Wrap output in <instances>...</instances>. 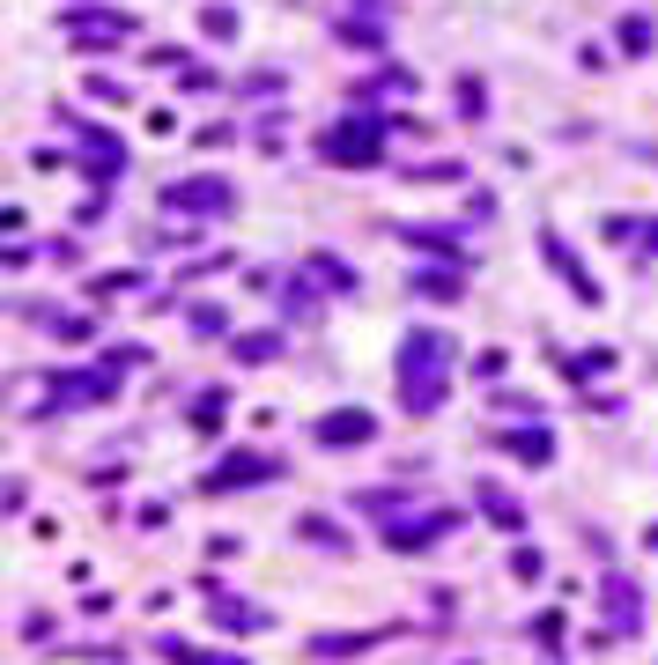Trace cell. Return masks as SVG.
Wrapping results in <instances>:
<instances>
[{
	"mask_svg": "<svg viewBox=\"0 0 658 665\" xmlns=\"http://www.w3.org/2000/svg\"><path fill=\"white\" fill-rule=\"evenodd\" d=\"M400 399L407 414H437L451 399V340L437 326H415L400 340Z\"/></svg>",
	"mask_w": 658,
	"mask_h": 665,
	"instance_id": "1",
	"label": "cell"
},
{
	"mask_svg": "<svg viewBox=\"0 0 658 665\" xmlns=\"http://www.w3.org/2000/svg\"><path fill=\"white\" fill-rule=\"evenodd\" d=\"M163 207H171V215H230L237 185L230 178H171L163 185Z\"/></svg>",
	"mask_w": 658,
	"mask_h": 665,
	"instance_id": "2",
	"label": "cell"
},
{
	"mask_svg": "<svg viewBox=\"0 0 658 665\" xmlns=\"http://www.w3.org/2000/svg\"><path fill=\"white\" fill-rule=\"evenodd\" d=\"M318 148H326V163H341V170H363V163H378V148H385V126H378V119H348V126H333Z\"/></svg>",
	"mask_w": 658,
	"mask_h": 665,
	"instance_id": "3",
	"label": "cell"
},
{
	"mask_svg": "<svg viewBox=\"0 0 658 665\" xmlns=\"http://www.w3.org/2000/svg\"><path fill=\"white\" fill-rule=\"evenodd\" d=\"M67 37L82 52H111V45H126V37H134V23H126V15H104V8H74L67 15Z\"/></svg>",
	"mask_w": 658,
	"mask_h": 665,
	"instance_id": "4",
	"label": "cell"
},
{
	"mask_svg": "<svg viewBox=\"0 0 658 665\" xmlns=\"http://www.w3.org/2000/svg\"><path fill=\"white\" fill-rule=\"evenodd\" d=\"M378 436V422H370L363 407H333V414H318V444H370Z\"/></svg>",
	"mask_w": 658,
	"mask_h": 665,
	"instance_id": "5",
	"label": "cell"
},
{
	"mask_svg": "<svg viewBox=\"0 0 658 665\" xmlns=\"http://www.w3.org/2000/svg\"><path fill=\"white\" fill-rule=\"evenodd\" d=\"M599 592H607V621H614V636H636V629H644V614H636V584H629V577H607Z\"/></svg>",
	"mask_w": 658,
	"mask_h": 665,
	"instance_id": "6",
	"label": "cell"
},
{
	"mask_svg": "<svg viewBox=\"0 0 658 665\" xmlns=\"http://www.w3.org/2000/svg\"><path fill=\"white\" fill-rule=\"evenodd\" d=\"M540 252H548V259L562 266V281H570V289H577V296H592V303H599V281H592V274H585V266H577V259H570V244H562L555 230H548V237H540Z\"/></svg>",
	"mask_w": 658,
	"mask_h": 665,
	"instance_id": "7",
	"label": "cell"
},
{
	"mask_svg": "<svg viewBox=\"0 0 658 665\" xmlns=\"http://www.w3.org/2000/svg\"><path fill=\"white\" fill-rule=\"evenodd\" d=\"M415 289L451 303V296H466V281H459V266H422V274H415Z\"/></svg>",
	"mask_w": 658,
	"mask_h": 665,
	"instance_id": "8",
	"label": "cell"
},
{
	"mask_svg": "<svg viewBox=\"0 0 658 665\" xmlns=\"http://www.w3.org/2000/svg\"><path fill=\"white\" fill-rule=\"evenodd\" d=\"M311 274H318V281H326V289H333V296H348V289H355V274H348V266H341V259H333V252H311Z\"/></svg>",
	"mask_w": 658,
	"mask_h": 665,
	"instance_id": "9",
	"label": "cell"
},
{
	"mask_svg": "<svg viewBox=\"0 0 658 665\" xmlns=\"http://www.w3.org/2000/svg\"><path fill=\"white\" fill-rule=\"evenodd\" d=\"M481 503H488V518H496L503 532H518V518H525V510H518L511 496H503V488H481Z\"/></svg>",
	"mask_w": 658,
	"mask_h": 665,
	"instance_id": "10",
	"label": "cell"
},
{
	"mask_svg": "<svg viewBox=\"0 0 658 665\" xmlns=\"http://www.w3.org/2000/svg\"><path fill=\"white\" fill-rule=\"evenodd\" d=\"M511 451L525 466H548V429H533V436H511Z\"/></svg>",
	"mask_w": 658,
	"mask_h": 665,
	"instance_id": "11",
	"label": "cell"
},
{
	"mask_svg": "<svg viewBox=\"0 0 658 665\" xmlns=\"http://www.w3.org/2000/svg\"><path fill=\"white\" fill-rule=\"evenodd\" d=\"M459 111H466V119H488V89L474 82V74L459 82Z\"/></svg>",
	"mask_w": 658,
	"mask_h": 665,
	"instance_id": "12",
	"label": "cell"
},
{
	"mask_svg": "<svg viewBox=\"0 0 658 665\" xmlns=\"http://www.w3.org/2000/svg\"><path fill=\"white\" fill-rule=\"evenodd\" d=\"M341 37H348V45H363V52H378V45H385V37H378V23H355V15L341 23Z\"/></svg>",
	"mask_w": 658,
	"mask_h": 665,
	"instance_id": "13",
	"label": "cell"
},
{
	"mask_svg": "<svg viewBox=\"0 0 658 665\" xmlns=\"http://www.w3.org/2000/svg\"><path fill=\"white\" fill-rule=\"evenodd\" d=\"M200 30H208V37H237V8H208V15H200Z\"/></svg>",
	"mask_w": 658,
	"mask_h": 665,
	"instance_id": "14",
	"label": "cell"
},
{
	"mask_svg": "<svg viewBox=\"0 0 658 665\" xmlns=\"http://www.w3.org/2000/svg\"><path fill=\"white\" fill-rule=\"evenodd\" d=\"M622 45H629V52L651 45V23H644V15H629V23H622Z\"/></svg>",
	"mask_w": 658,
	"mask_h": 665,
	"instance_id": "15",
	"label": "cell"
},
{
	"mask_svg": "<svg viewBox=\"0 0 658 665\" xmlns=\"http://www.w3.org/2000/svg\"><path fill=\"white\" fill-rule=\"evenodd\" d=\"M651 547H658V525H651Z\"/></svg>",
	"mask_w": 658,
	"mask_h": 665,
	"instance_id": "16",
	"label": "cell"
}]
</instances>
